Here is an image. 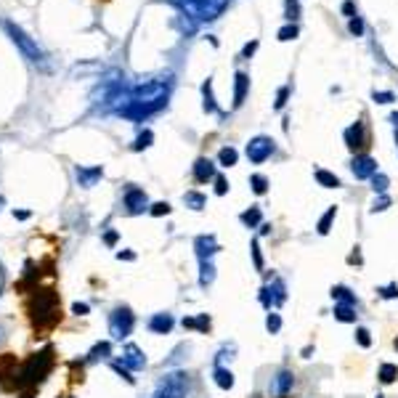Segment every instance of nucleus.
Returning a JSON list of instances; mask_svg holds the SVG:
<instances>
[{
    "instance_id": "obj_41",
    "label": "nucleus",
    "mask_w": 398,
    "mask_h": 398,
    "mask_svg": "<svg viewBox=\"0 0 398 398\" xmlns=\"http://www.w3.org/2000/svg\"><path fill=\"white\" fill-rule=\"evenodd\" d=\"M287 96H290V88L284 85V88H279V93H277V109H284V104H287Z\"/></svg>"
},
{
    "instance_id": "obj_36",
    "label": "nucleus",
    "mask_w": 398,
    "mask_h": 398,
    "mask_svg": "<svg viewBox=\"0 0 398 398\" xmlns=\"http://www.w3.org/2000/svg\"><path fill=\"white\" fill-rule=\"evenodd\" d=\"M295 38H298V27H295V24H287V27L279 30V40L287 43V40H295Z\"/></svg>"
},
{
    "instance_id": "obj_42",
    "label": "nucleus",
    "mask_w": 398,
    "mask_h": 398,
    "mask_svg": "<svg viewBox=\"0 0 398 398\" xmlns=\"http://www.w3.org/2000/svg\"><path fill=\"white\" fill-rule=\"evenodd\" d=\"M109 356V342H101V345H96L93 348V353H91V358H106Z\"/></svg>"
},
{
    "instance_id": "obj_4",
    "label": "nucleus",
    "mask_w": 398,
    "mask_h": 398,
    "mask_svg": "<svg viewBox=\"0 0 398 398\" xmlns=\"http://www.w3.org/2000/svg\"><path fill=\"white\" fill-rule=\"evenodd\" d=\"M189 393V375L186 372H170L157 385L154 398H186Z\"/></svg>"
},
{
    "instance_id": "obj_43",
    "label": "nucleus",
    "mask_w": 398,
    "mask_h": 398,
    "mask_svg": "<svg viewBox=\"0 0 398 398\" xmlns=\"http://www.w3.org/2000/svg\"><path fill=\"white\" fill-rule=\"evenodd\" d=\"M393 99H396V96H393L390 91H375V101H377V104H390Z\"/></svg>"
},
{
    "instance_id": "obj_33",
    "label": "nucleus",
    "mask_w": 398,
    "mask_h": 398,
    "mask_svg": "<svg viewBox=\"0 0 398 398\" xmlns=\"http://www.w3.org/2000/svg\"><path fill=\"white\" fill-rule=\"evenodd\" d=\"M377 295L385 300H398V284L396 281H390V284H385V287H377Z\"/></svg>"
},
{
    "instance_id": "obj_25",
    "label": "nucleus",
    "mask_w": 398,
    "mask_h": 398,
    "mask_svg": "<svg viewBox=\"0 0 398 398\" xmlns=\"http://www.w3.org/2000/svg\"><path fill=\"white\" fill-rule=\"evenodd\" d=\"M237 159H239V152L234 149V146H223V149H220V154H218L220 167H234Z\"/></svg>"
},
{
    "instance_id": "obj_46",
    "label": "nucleus",
    "mask_w": 398,
    "mask_h": 398,
    "mask_svg": "<svg viewBox=\"0 0 398 398\" xmlns=\"http://www.w3.org/2000/svg\"><path fill=\"white\" fill-rule=\"evenodd\" d=\"M258 48V40H253L250 45H244V56H253V51Z\"/></svg>"
},
{
    "instance_id": "obj_52",
    "label": "nucleus",
    "mask_w": 398,
    "mask_h": 398,
    "mask_svg": "<svg viewBox=\"0 0 398 398\" xmlns=\"http://www.w3.org/2000/svg\"><path fill=\"white\" fill-rule=\"evenodd\" d=\"M396 348H398V338H396Z\"/></svg>"
},
{
    "instance_id": "obj_48",
    "label": "nucleus",
    "mask_w": 398,
    "mask_h": 398,
    "mask_svg": "<svg viewBox=\"0 0 398 398\" xmlns=\"http://www.w3.org/2000/svg\"><path fill=\"white\" fill-rule=\"evenodd\" d=\"M342 11H345V14H353V3H351V0H348V3H345V5H342Z\"/></svg>"
},
{
    "instance_id": "obj_11",
    "label": "nucleus",
    "mask_w": 398,
    "mask_h": 398,
    "mask_svg": "<svg viewBox=\"0 0 398 398\" xmlns=\"http://www.w3.org/2000/svg\"><path fill=\"white\" fill-rule=\"evenodd\" d=\"M345 143H348V149L356 152V154L366 146V128H364V122H353V125L345 130Z\"/></svg>"
},
{
    "instance_id": "obj_34",
    "label": "nucleus",
    "mask_w": 398,
    "mask_h": 398,
    "mask_svg": "<svg viewBox=\"0 0 398 398\" xmlns=\"http://www.w3.org/2000/svg\"><path fill=\"white\" fill-rule=\"evenodd\" d=\"M356 342L361 345V348H369V345H372V332H369L366 327H358L356 329Z\"/></svg>"
},
{
    "instance_id": "obj_10",
    "label": "nucleus",
    "mask_w": 398,
    "mask_h": 398,
    "mask_svg": "<svg viewBox=\"0 0 398 398\" xmlns=\"http://www.w3.org/2000/svg\"><path fill=\"white\" fill-rule=\"evenodd\" d=\"M122 366H128V369H143L146 366V356H143V351H141L139 345H133V342H128L125 348H122Z\"/></svg>"
},
{
    "instance_id": "obj_1",
    "label": "nucleus",
    "mask_w": 398,
    "mask_h": 398,
    "mask_svg": "<svg viewBox=\"0 0 398 398\" xmlns=\"http://www.w3.org/2000/svg\"><path fill=\"white\" fill-rule=\"evenodd\" d=\"M167 96H170V78H154L139 82L130 88V106L125 109V117H149L167 104Z\"/></svg>"
},
{
    "instance_id": "obj_18",
    "label": "nucleus",
    "mask_w": 398,
    "mask_h": 398,
    "mask_svg": "<svg viewBox=\"0 0 398 398\" xmlns=\"http://www.w3.org/2000/svg\"><path fill=\"white\" fill-rule=\"evenodd\" d=\"M335 218H338V207L332 204L321 218H318V223H316V231L321 234V237H327L329 231H332V223H335Z\"/></svg>"
},
{
    "instance_id": "obj_24",
    "label": "nucleus",
    "mask_w": 398,
    "mask_h": 398,
    "mask_svg": "<svg viewBox=\"0 0 398 398\" xmlns=\"http://www.w3.org/2000/svg\"><path fill=\"white\" fill-rule=\"evenodd\" d=\"M332 298L338 300V303H348V305H356V295L345 287V284H335L332 287Z\"/></svg>"
},
{
    "instance_id": "obj_21",
    "label": "nucleus",
    "mask_w": 398,
    "mask_h": 398,
    "mask_svg": "<svg viewBox=\"0 0 398 398\" xmlns=\"http://www.w3.org/2000/svg\"><path fill=\"white\" fill-rule=\"evenodd\" d=\"M314 176H316L318 186H324V189H340V178L335 176V173H329V170H321V167H316V170H314Z\"/></svg>"
},
{
    "instance_id": "obj_17",
    "label": "nucleus",
    "mask_w": 398,
    "mask_h": 398,
    "mask_svg": "<svg viewBox=\"0 0 398 398\" xmlns=\"http://www.w3.org/2000/svg\"><path fill=\"white\" fill-rule=\"evenodd\" d=\"M247 88H250V78H247L244 72H237V82H234V106H242V104H244Z\"/></svg>"
},
{
    "instance_id": "obj_53",
    "label": "nucleus",
    "mask_w": 398,
    "mask_h": 398,
    "mask_svg": "<svg viewBox=\"0 0 398 398\" xmlns=\"http://www.w3.org/2000/svg\"><path fill=\"white\" fill-rule=\"evenodd\" d=\"M377 398H385V396H377Z\"/></svg>"
},
{
    "instance_id": "obj_14",
    "label": "nucleus",
    "mask_w": 398,
    "mask_h": 398,
    "mask_svg": "<svg viewBox=\"0 0 398 398\" xmlns=\"http://www.w3.org/2000/svg\"><path fill=\"white\" fill-rule=\"evenodd\" d=\"M173 316L170 314H154V316L149 318V329L154 332V335H167L170 329H173Z\"/></svg>"
},
{
    "instance_id": "obj_51",
    "label": "nucleus",
    "mask_w": 398,
    "mask_h": 398,
    "mask_svg": "<svg viewBox=\"0 0 398 398\" xmlns=\"http://www.w3.org/2000/svg\"><path fill=\"white\" fill-rule=\"evenodd\" d=\"M0 338H3V329H0Z\"/></svg>"
},
{
    "instance_id": "obj_5",
    "label": "nucleus",
    "mask_w": 398,
    "mask_h": 398,
    "mask_svg": "<svg viewBox=\"0 0 398 398\" xmlns=\"http://www.w3.org/2000/svg\"><path fill=\"white\" fill-rule=\"evenodd\" d=\"M133 327H136V316L128 305H119L109 314V335L115 340H125L133 332Z\"/></svg>"
},
{
    "instance_id": "obj_13",
    "label": "nucleus",
    "mask_w": 398,
    "mask_h": 398,
    "mask_svg": "<svg viewBox=\"0 0 398 398\" xmlns=\"http://www.w3.org/2000/svg\"><path fill=\"white\" fill-rule=\"evenodd\" d=\"M215 178V165L210 162L207 157H199L194 162V180L197 183H207V180Z\"/></svg>"
},
{
    "instance_id": "obj_9",
    "label": "nucleus",
    "mask_w": 398,
    "mask_h": 398,
    "mask_svg": "<svg viewBox=\"0 0 398 398\" xmlns=\"http://www.w3.org/2000/svg\"><path fill=\"white\" fill-rule=\"evenodd\" d=\"M292 385H295V375L290 369H281L271 382V393H274V398H287L292 393Z\"/></svg>"
},
{
    "instance_id": "obj_3",
    "label": "nucleus",
    "mask_w": 398,
    "mask_h": 398,
    "mask_svg": "<svg viewBox=\"0 0 398 398\" xmlns=\"http://www.w3.org/2000/svg\"><path fill=\"white\" fill-rule=\"evenodd\" d=\"M3 27H5V32L11 35V40L21 48V54L32 61V64H45V54H43V48H40L38 43L30 38L21 27H16L14 21H3Z\"/></svg>"
},
{
    "instance_id": "obj_45",
    "label": "nucleus",
    "mask_w": 398,
    "mask_h": 398,
    "mask_svg": "<svg viewBox=\"0 0 398 398\" xmlns=\"http://www.w3.org/2000/svg\"><path fill=\"white\" fill-rule=\"evenodd\" d=\"M351 32H353V35H361V32H364V24H361V19L351 21Z\"/></svg>"
},
{
    "instance_id": "obj_26",
    "label": "nucleus",
    "mask_w": 398,
    "mask_h": 398,
    "mask_svg": "<svg viewBox=\"0 0 398 398\" xmlns=\"http://www.w3.org/2000/svg\"><path fill=\"white\" fill-rule=\"evenodd\" d=\"M101 167H93V170H85V167H78V178L82 186H93L96 183V178H101Z\"/></svg>"
},
{
    "instance_id": "obj_39",
    "label": "nucleus",
    "mask_w": 398,
    "mask_h": 398,
    "mask_svg": "<svg viewBox=\"0 0 398 398\" xmlns=\"http://www.w3.org/2000/svg\"><path fill=\"white\" fill-rule=\"evenodd\" d=\"M152 139H154V136H152V130H143L139 139H136V149H146V146L152 143Z\"/></svg>"
},
{
    "instance_id": "obj_31",
    "label": "nucleus",
    "mask_w": 398,
    "mask_h": 398,
    "mask_svg": "<svg viewBox=\"0 0 398 398\" xmlns=\"http://www.w3.org/2000/svg\"><path fill=\"white\" fill-rule=\"evenodd\" d=\"M372 189H375V194H385V191H388V183H390V180H388V176H382V173H375V176H372Z\"/></svg>"
},
{
    "instance_id": "obj_30",
    "label": "nucleus",
    "mask_w": 398,
    "mask_h": 398,
    "mask_svg": "<svg viewBox=\"0 0 398 398\" xmlns=\"http://www.w3.org/2000/svg\"><path fill=\"white\" fill-rule=\"evenodd\" d=\"M250 253H253V266H255V271H263V268H266V263H263V253H260V242H258V239H253V244H250Z\"/></svg>"
},
{
    "instance_id": "obj_27",
    "label": "nucleus",
    "mask_w": 398,
    "mask_h": 398,
    "mask_svg": "<svg viewBox=\"0 0 398 398\" xmlns=\"http://www.w3.org/2000/svg\"><path fill=\"white\" fill-rule=\"evenodd\" d=\"M271 295H274V305H281L287 300V287H284V279H274L271 284Z\"/></svg>"
},
{
    "instance_id": "obj_20",
    "label": "nucleus",
    "mask_w": 398,
    "mask_h": 398,
    "mask_svg": "<svg viewBox=\"0 0 398 398\" xmlns=\"http://www.w3.org/2000/svg\"><path fill=\"white\" fill-rule=\"evenodd\" d=\"M239 220L247 226V229H258L260 223H263V213H260V207L258 204H253L250 210H244L242 215H239Z\"/></svg>"
},
{
    "instance_id": "obj_6",
    "label": "nucleus",
    "mask_w": 398,
    "mask_h": 398,
    "mask_svg": "<svg viewBox=\"0 0 398 398\" xmlns=\"http://www.w3.org/2000/svg\"><path fill=\"white\" fill-rule=\"evenodd\" d=\"M274 141L268 139V136H255V139L247 143V159L253 162V165H260V162H266V159L274 154Z\"/></svg>"
},
{
    "instance_id": "obj_23",
    "label": "nucleus",
    "mask_w": 398,
    "mask_h": 398,
    "mask_svg": "<svg viewBox=\"0 0 398 398\" xmlns=\"http://www.w3.org/2000/svg\"><path fill=\"white\" fill-rule=\"evenodd\" d=\"M183 327H186V329L207 332V329H210V316H207V314H199V316H194V318H183Z\"/></svg>"
},
{
    "instance_id": "obj_12",
    "label": "nucleus",
    "mask_w": 398,
    "mask_h": 398,
    "mask_svg": "<svg viewBox=\"0 0 398 398\" xmlns=\"http://www.w3.org/2000/svg\"><path fill=\"white\" fill-rule=\"evenodd\" d=\"M194 247H197L199 260H213V255H215V253L220 250L218 239L213 237V234H202V237H197Z\"/></svg>"
},
{
    "instance_id": "obj_32",
    "label": "nucleus",
    "mask_w": 398,
    "mask_h": 398,
    "mask_svg": "<svg viewBox=\"0 0 398 398\" xmlns=\"http://www.w3.org/2000/svg\"><path fill=\"white\" fill-rule=\"evenodd\" d=\"M266 329H268L271 335H277L279 329H281V316H279L277 311H268V316H266Z\"/></svg>"
},
{
    "instance_id": "obj_2",
    "label": "nucleus",
    "mask_w": 398,
    "mask_h": 398,
    "mask_svg": "<svg viewBox=\"0 0 398 398\" xmlns=\"http://www.w3.org/2000/svg\"><path fill=\"white\" fill-rule=\"evenodd\" d=\"M180 11L194 21H213L226 11L229 0H176Z\"/></svg>"
},
{
    "instance_id": "obj_35",
    "label": "nucleus",
    "mask_w": 398,
    "mask_h": 398,
    "mask_svg": "<svg viewBox=\"0 0 398 398\" xmlns=\"http://www.w3.org/2000/svg\"><path fill=\"white\" fill-rule=\"evenodd\" d=\"M202 91H204V109H207V112H215L218 106H215V99H213V91H210V80L204 82V88H202Z\"/></svg>"
},
{
    "instance_id": "obj_37",
    "label": "nucleus",
    "mask_w": 398,
    "mask_h": 398,
    "mask_svg": "<svg viewBox=\"0 0 398 398\" xmlns=\"http://www.w3.org/2000/svg\"><path fill=\"white\" fill-rule=\"evenodd\" d=\"M390 207V197L388 194H379L377 199H375V204H372V213H382V210H388Z\"/></svg>"
},
{
    "instance_id": "obj_8",
    "label": "nucleus",
    "mask_w": 398,
    "mask_h": 398,
    "mask_svg": "<svg viewBox=\"0 0 398 398\" xmlns=\"http://www.w3.org/2000/svg\"><path fill=\"white\" fill-rule=\"evenodd\" d=\"M125 207L130 215H139L143 210H149V197L143 189H128L125 191Z\"/></svg>"
},
{
    "instance_id": "obj_19",
    "label": "nucleus",
    "mask_w": 398,
    "mask_h": 398,
    "mask_svg": "<svg viewBox=\"0 0 398 398\" xmlns=\"http://www.w3.org/2000/svg\"><path fill=\"white\" fill-rule=\"evenodd\" d=\"M215 281V266L213 260H199V284L202 287H210Z\"/></svg>"
},
{
    "instance_id": "obj_50",
    "label": "nucleus",
    "mask_w": 398,
    "mask_h": 398,
    "mask_svg": "<svg viewBox=\"0 0 398 398\" xmlns=\"http://www.w3.org/2000/svg\"><path fill=\"white\" fill-rule=\"evenodd\" d=\"M396 143H398V125H396Z\"/></svg>"
},
{
    "instance_id": "obj_38",
    "label": "nucleus",
    "mask_w": 398,
    "mask_h": 398,
    "mask_svg": "<svg viewBox=\"0 0 398 398\" xmlns=\"http://www.w3.org/2000/svg\"><path fill=\"white\" fill-rule=\"evenodd\" d=\"M298 14H300V5H298V0H287V19L292 21V19H298Z\"/></svg>"
},
{
    "instance_id": "obj_40",
    "label": "nucleus",
    "mask_w": 398,
    "mask_h": 398,
    "mask_svg": "<svg viewBox=\"0 0 398 398\" xmlns=\"http://www.w3.org/2000/svg\"><path fill=\"white\" fill-rule=\"evenodd\" d=\"M149 213H152V215H167V213H170V204H167V202H157V204H152Z\"/></svg>"
},
{
    "instance_id": "obj_16",
    "label": "nucleus",
    "mask_w": 398,
    "mask_h": 398,
    "mask_svg": "<svg viewBox=\"0 0 398 398\" xmlns=\"http://www.w3.org/2000/svg\"><path fill=\"white\" fill-rule=\"evenodd\" d=\"M213 377H215V385H218L220 390H231L234 388V372L229 366H215Z\"/></svg>"
},
{
    "instance_id": "obj_44",
    "label": "nucleus",
    "mask_w": 398,
    "mask_h": 398,
    "mask_svg": "<svg viewBox=\"0 0 398 398\" xmlns=\"http://www.w3.org/2000/svg\"><path fill=\"white\" fill-rule=\"evenodd\" d=\"M226 191H229V180L223 178V176H215V194H218V197H223Z\"/></svg>"
},
{
    "instance_id": "obj_15",
    "label": "nucleus",
    "mask_w": 398,
    "mask_h": 398,
    "mask_svg": "<svg viewBox=\"0 0 398 398\" xmlns=\"http://www.w3.org/2000/svg\"><path fill=\"white\" fill-rule=\"evenodd\" d=\"M335 318L342 324H356V305H348V303H335Z\"/></svg>"
},
{
    "instance_id": "obj_29",
    "label": "nucleus",
    "mask_w": 398,
    "mask_h": 398,
    "mask_svg": "<svg viewBox=\"0 0 398 398\" xmlns=\"http://www.w3.org/2000/svg\"><path fill=\"white\" fill-rule=\"evenodd\" d=\"M250 186H253V191H255L258 197H263V194L268 191V178L260 176V173H255V176H250Z\"/></svg>"
},
{
    "instance_id": "obj_7",
    "label": "nucleus",
    "mask_w": 398,
    "mask_h": 398,
    "mask_svg": "<svg viewBox=\"0 0 398 398\" xmlns=\"http://www.w3.org/2000/svg\"><path fill=\"white\" fill-rule=\"evenodd\" d=\"M351 173L356 178H372L377 173V159L369 157V154H356L351 162Z\"/></svg>"
},
{
    "instance_id": "obj_28",
    "label": "nucleus",
    "mask_w": 398,
    "mask_h": 398,
    "mask_svg": "<svg viewBox=\"0 0 398 398\" xmlns=\"http://www.w3.org/2000/svg\"><path fill=\"white\" fill-rule=\"evenodd\" d=\"M183 202H186V207H191V210H202V207L207 204L204 194H199V191H189V194L183 197Z\"/></svg>"
},
{
    "instance_id": "obj_49",
    "label": "nucleus",
    "mask_w": 398,
    "mask_h": 398,
    "mask_svg": "<svg viewBox=\"0 0 398 398\" xmlns=\"http://www.w3.org/2000/svg\"><path fill=\"white\" fill-rule=\"evenodd\" d=\"M390 122H396V125H398V112H396V115H390Z\"/></svg>"
},
{
    "instance_id": "obj_47",
    "label": "nucleus",
    "mask_w": 398,
    "mask_h": 398,
    "mask_svg": "<svg viewBox=\"0 0 398 398\" xmlns=\"http://www.w3.org/2000/svg\"><path fill=\"white\" fill-rule=\"evenodd\" d=\"M258 229H260V237H268L271 234V223H260Z\"/></svg>"
},
{
    "instance_id": "obj_22",
    "label": "nucleus",
    "mask_w": 398,
    "mask_h": 398,
    "mask_svg": "<svg viewBox=\"0 0 398 398\" xmlns=\"http://www.w3.org/2000/svg\"><path fill=\"white\" fill-rule=\"evenodd\" d=\"M377 379L382 385H390L398 379V364H379L377 369Z\"/></svg>"
}]
</instances>
